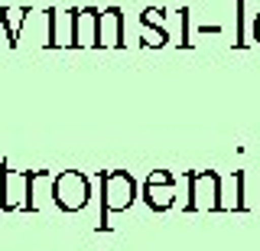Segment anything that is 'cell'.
I'll list each match as a JSON object with an SVG mask.
<instances>
[{"label": "cell", "instance_id": "7", "mask_svg": "<svg viewBox=\"0 0 260 251\" xmlns=\"http://www.w3.org/2000/svg\"><path fill=\"white\" fill-rule=\"evenodd\" d=\"M254 36H257V43H260V13H257V20H254Z\"/></svg>", "mask_w": 260, "mask_h": 251}, {"label": "cell", "instance_id": "5", "mask_svg": "<svg viewBox=\"0 0 260 251\" xmlns=\"http://www.w3.org/2000/svg\"><path fill=\"white\" fill-rule=\"evenodd\" d=\"M146 199L153 209H166L173 202V176L169 173H153L146 183Z\"/></svg>", "mask_w": 260, "mask_h": 251}, {"label": "cell", "instance_id": "3", "mask_svg": "<svg viewBox=\"0 0 260 251\" xmlns=\"http://www.w3.org/2000/svg\"><path fill=\"white\" fill-rule=\"evenodd\" d=\"M101 186H104V206L108 209H127L134 202V180L124 170H114V173L101 176Z\"/></svg>", "mask_w": 260, "mask_h": 251}, {"label": "cell", "instance_id": "6", "mask_svg": "<svg viewBox=\"0 0 260 251\" xmlns=\"http://www.w3.org/2000/svg\"><path fill=\"white\" fill-rule=\"evenodd\" d=\"M26 20V10L23 7H13V10H0V23L7 26V43H16V36H20V23Z\"/></svg>", "mask_w": 260, "mask_h": 251}, {"label": "cell", "instance_id": "4", "mask_svg": "<svg viewBox=\"0 0 260 251\" xmlns=\"http://www.w3.org/2000/svg\"><path fill=\"white\" fill-rule=\"evenodd\" d=\"M124 13L117 10V7H108V10L101 13V39H98V46H120L124 43Z\"/></svg>", "mask_w": 260, "mask_h": 251}, {"label": "cell", "instance_id": "1", "mask_svg": "<svg viewBox=\"0 0 260 251\" xmlns=\"http://www.w3.org/2000/svg\"><path fill=\"white\" fill-rule=\"evenodd\" d=\"M55 202L62 209H81L88 202V180L81 173H59L55 176Z\"/></svg>", "mask_w": 260, "mask_h": 251}, {"label": "cell", "instance_id": "2", "mask_svg": "<svg viewBox=\"0 0 260 251\" xmlns=\"http://www.w3.org/2000/svg\"><path fill=\"white\" fill-rule=\"evenodd\" d=\"M101 39V10L85 7L72 10V46H98Z\"/></svg>", "mask_w": 260, "mask_h": 251}]
</instances>
